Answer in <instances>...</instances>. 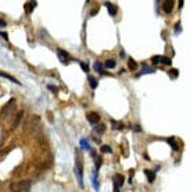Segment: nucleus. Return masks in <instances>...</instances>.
Segmentation results:
<instances>
[{
	"instance_id": "14",
	"label": "nucleus",
	"mask_w": 190,
	"mask_h": 192,
	"mask_svg": "<svg viewBox=\"0 0 190 192\" xmlns=\"http://www.w3.org/2000/svg\"><path fill=\"white\" fill-rule=\"evenodd\" d=\"M167 142H168L169 145L172 146V149H173V150H178V143H176L175 138H168V139H167Z\"/></svg>"
},
{
	"instance_id": "23",
	"label": "nucleus",
	"mask_w": 190,
	"mask_h": 192,
	"mask_svg": "<svg viewBox=\"0 0 190 192\" xmlns=\"http://www.w3.org/2000/svg\"><path fill=\"white\" fill-rule=\"evenodd\" d=\"M93 185H94V189L99 191V185H97V171H94V175H93Z\"/></svg>"
},
{
	"instance_id": "10",
	"label": "nucleus",
	"mask_w": 190,
	"mask_h": 192,
	"mask_svg": "<svg viewBox=\"0 0 190 192\" xmlns=\"http://www.w3.org/2000/svg\"><path fill=\"white\" fill-rule=\"evenodd\" d=\"M24 7H25V11L29 14V13H32L33 8L36 7V2H28V3H25V6H24Z\"/></svg>"
},
{
	"instance_id": "26",
	"label": "nucleus",
	"mask_w": 190,
	"mask_h": 192,
	"mask_svg": "<svg viewBox=\"0 0 190 192\" xmlns=\"http://www.w3.org/2000/svg\"><path fill=\"white\" fill-rule=\"evenodd\" d=\"M101 150H103L104 153H111V148L108 145H103V148H101Z\"/></svg>"
},
{
	"instance_id": "18",
	"label": "nucleus",
	"mask_w": 190,
	"mask_h": 192,
	"mask_svg": "<svg viewBox=\"0 0 190 192\" xmlns=\"http://www.w3.org/2000/svg\"><path fill=\"white\" fill-rule=\"evenodd\" d=\"M89 82H90V87H92V89H96V88H97L96 78H93V77H89Z\"/></svg>"
},
{
	"instance_id": "9",
	"label": "nucleus",
	"mask_w": 190,
	"mask_h": 192,
	"mask_svg": "<svg viewBox=\"0 0 190 192\" xmlns=\"http://www.w3.org/2000/svg\"><path fill=\"white\" fill-rule=\"evenodd\" d=\"M22 116H24V112H18L17 114H15V118H14V123H13V130L14 128H17L18 125H20V121H21Z\"/></svg>"
},
{
	"instance_id": "15",
	"label": "nucleus",
	"mask_w": 190,
	"mask_h": 192,
	"mask_svg": "<svg viewBox=\"0 0 190 192\" xmlns=\"http://www.w3.org/2000/svg\"><path fill=\"white\" fill-rule=\"evenodd\" d=\"M104 65H106L107 68H114V67H115V60H112V58H108V60H106Z\"/></svg>"
},
{
	"instance_id": "13",
	"label": "nucleus",
	"mask_w": 190,
	"mask_h": 192,
	"mask_svg": "<svg viewBox=\"0 0 190 192\" xmlns=\"http://www.w3.org/2000/svg\"><path fill=\"white\" fill-rule=\"evenodd\" d=\"M144 174H146L149 182H153L155 178V171H150V170H144Z\"/></svg>"
},
{
	"instance_id": "5",
	"label": "nucleus",
	"mask_w": 190,
	"mask_h": 192,
	"mask_svg": "<svg viewBox=\"0 0 190 192\" xmlns=\"http://www.w3.org/2000/svg\"><path fill=\"white\" fill-rule=\"evenodd\" d=\"M57 56H58V60H60L61 63H64V64L71 60V57H69L68 53L64 52V50H61V49H58V50H57Z\"/></svg>"
},
{
	"instance_id": "24",
	"label": "nucleus",
	"mask_w": 190,
	"mask_h": 192,
	"mask_svg": "<svg viewBox=\"0 0 190 192\" xmlns=\"http://www.w3.org/2000/svg\"><path fill=\"white\" fill-rule=\"evenodd\" d=\"M111 123H112V125H115L114 128H117V130H122V128H124V125H122L121 123H118V121H114V120H112Z\"/></svg>"
},
{
	"instance_id": "1",
	"label": "nucleus",
	"mask_w": 190,
	"mask_h": 192,
	"mask_svg": "<svg viewBox=\"0 0 190 192\" xmlns=\"http://www.w3.org/2000/svg\"><path fill=\"white\" fill-rule=\"evenodd\" d=\"M32 182L29 180H21V181H15L10 184V191L11 192H28L31 189Z\"/></svg>"
},
{
	"instance_id": "20",
	"label": "nucleus",
	"mask_w": 190,
	"mask_h": 192,
	"mask_svg": "<svg viewBox=\"0 0 190 192\" xmlns=\"http://www.w3.org/2000/svg\"><path fill=\"white\" fill-rule=\"evenodd\" d=\"M128 67H129V70H132V71H135L137 67L136 61H133V60H129V63H128Z\"/></svg>"
},
{
	"instance_id": "7",
	"label": "nucleus",
	"mask_w": 190,
	"mask_h": 192,
	"mask_svg": "<svg viewBox=\"0 0 190 192\" xmlns=\"http://www.w3.org/2000/svg\"><path fill=\"white\" fill-rule=\"evenodd\" d=\"M0 77H3V78H6V80L11 81V82L17 83V85H21V82H18L17 78H14L13 75H10V74H7V73H3V71H0Z\"/></svg>"
},
{
	"instance_id": "21",
	"label": "nucleus",
	"mask_w": 190,
	"mask_h": 192,
	"mask_svg": "<svg viewBox=\"0 0 190 192\" xmlns=\"http://www.w3.org/2000/svg\"><path fill=\"white\" fill-rule=\"evenodd\" d=\"M81 146H82L85 150H87V149H90V145L86 142V139H81Z\"/></svg>"
},
{
	"instance_id": "4",
	"label": "nucleus",
	"mask_w": 190,
	"mask_h": 192,
	"mask_svg": "<svg viewBox=\"0 0 190 192\" xmlns=\"http://www.w3.org/2000/svg\"><path fill=\"white\" fill-rule=\"evenodd\" d=\"M124 185V177L121 174H115L114 175V192H119V188Z\"/></svg>"
},
{
	"instance_id": "30",
	"label": "nucleus",
	"mask_w": 190,
	"mask_h": 192,
	"mask_svg": "<svg viewBox=\"0 0 190 192\" xmlns=\"http://www.w3.org/2000/svg\"><path fill=\"white\" fill-rule=\"evenodd\" d=\"M49 89H50V91H53V92H57V88L51 87V85H49Z\"/></svg>"
},
{
	"instance_id": "19",
	"label": "nucleus",
	"mask_w": 190,
	"mask_h": 192,
	"mask_svg": "<svg viewBox=\"0 0 190 192\" xmlns=\"http://www.w3.org/2000/svg\"><path fill=\"white\" fill-rule=\"evenodd\" d=\"M161 63H164V64H167V65H171V64H172V60H171L169 57L161 56Z\"/></svg>"
},
{
	"instance_id": "3",
	"label": "nucleus",
	"mask_w": 190,
	"mask_h": 192,
	"mask_svg": "<svg viewBox=\"0 0 190 192\" xmlns=\"http://www.w3.org/2000/svg\"><path fill=\"white\" fill-rule=\"evenodd\" d=\"M15 110V99H10V100L4 105V107L2 109V117L7 118L8 116H11V113Z\"/></svg>"
},
{
	"instance_id": "11",
	"label": "nucleus",
	"mask_w": 190,
	"mask_h": 192,
	"mask_svg": "<svg viewBox=\"0 0 190 192\" xmlns=\"http://www.w3.org/2000/svg\"><path fill=\"white\" fill-rule=\"evenodd\" d=\"M106 6H107V8H108V13H110V15H115L117 14V6L115 4H112V3H106Z\"/></svg>"
},
{
	"instance_id": "27",
	"label": "nucleus",
	"mask_w": 190,
	"mask_h": 192,
	"mask_svg": "<svg viewBox=\"0 0 190 192\" xmlns=\"http://www.w3.org/2000/svg\"><path fill=\"white\" fill-rule=\"evenodd\" d=\"M154 64H158V63H161V56H154V57L151 58Z\"/></svg>"
},
{
	"instance_id": "29",
	"label": "nucleus",
	"mask_w": 190,
	"mask_h": 192,
	"mask_svg": "<svg viewBox=\"0 0 190 192\" xmlns=\"http://www.w3.org/2000/svg\"><path fill=\"white\" fill-rule=\"evenodd\" d=\"M0 36H3L4 39H8V35L6 32H0Z\"/></svg>"
},
{
	"instance_id": "12",
	"label": "nucleus",
	"mask_w": 190,
	"mask_h": 192,
	"mask_svg": "<svg viewBox=\"0 0 190 192\" xmlns=\"http://www.w3.org/2000/svg\"><path fill=\"white\" fill-rule=\"evenodd\" d=\"M154 73V68H151V67H149L147 64H143V68H142V73L137 74V77H140L142 74H151Z\"/></svg>"
},
{
	"instance_id": "28",
	"label": "nucleus",
	"mask_w": 190,
	"mask_h": 192,
	"mask_svg": "<svg viewBox=\"0 0 190 192\" xmlns=\"http://www.w3.org/2000/svg\"><path fill=\"white\" fill-rule=\"evenodd\" d=\"M182 29H180V24H176L175 25V33H179Z\"/></svg>"
},
{
	"instance_id": "2",
	"label": "nucleus",
	"mask_w": 190,
	"mask_h": 192,
	"mask_svg": "<svg viewBox=\"0 0 190 192\" xmlns=\"http://www.w3.org/2000/svg\"><path fill=\"white\" fill-rule=\"evenodd\" d=\"M83 166H82V159L81 156L76 153V164H75V174H76V178H78V182L79 185L83 188Z\"/></svg>"
},
{
	"instance_id": "25",
	"label": "nucleus",
	"mask_w": 190,
	"mask_h": 192,
	"mask_svg": "<svg viewBox=\"0 0 190 192\" xmlns=\"http://www.w3.org/2000/svg\"><path fill=\"white\" fill-rule=\"evenodd\" d=\"M79 64H81V67H82V70H83V71H85V73H87V71H89V65H87L86 63L79 61Z\"/></svg>"
},
{
	"instance_id": "16",
	"label": "nucleus",
	"mask_w": 190,
	"mask_h": 192,
	"mask_svg": "<svg viewBox=\"0 0 190 192\" xmlns=\"http://www.w3.org/2000/svg\"><path fill=\"white\" fill-rule=\"evenodd\" d=\"M93 68L96 70L97 73H100V74H106V73H104V71H103V68H101V64H100V63H99V61H96V63H94V64H93Z\"/></svg>"
},
{
	"instance_id": "8",
	"label": "nucleus",
	"mask_w": 190,
	"mask_h": 192,
	"mask_svg": "<svg viewBox=\"0 0 190 192\" xmlns=\"http://www.w3.org/2000/svg\"><path fill=\"white\" fill-rule=\"evenodd\" d=\"M173 6H175V2H172V0L165 2L164 3V11L165 13H171V11L173 10Z\"/></svg>"
},
{
	"instance_id": "31",
	"label": "nucleus",
	"mask_w": 190,
	"mask_h": 192,
	"mask_svg": "<svg viewBox=\"0 0 190 192\" xmlns=\"http://www.w3.org/2000/svg\"><path fill=\"white\" fill-rule=\"evenodd\" d=\"M0 27H6V21L4 20H0Z\"/></svg>"
},
{
	"instance_id": "6",
	"label": "nucleus",
	"mask_w": 190,
	"mask_h": 192,
	"mask_svg": "<svg viewBox=\"0 0 190 192\" xmlns=\"http://www.w3.org/2000/svg\"><path fill=\"white\" fill-rule=\"evenodd\" d=\"M87 121H89L90 124H97L100 121V116H99L97 113H89V114H87Z\"/></svg>"
},
{
	"instance_id": "17",
	"label": "nucleus",
	"mask_w": 190,
	"mask_h": 192,
	"mask_svg": "<svg viewBox=\"0 0 190 192\" xmlns=\"http://www.w3.org/2000/svg\"><path fill=\"white\" fill-rule=\"evenodd\" d=\"M94 131H96L97 134H103L104 131H106V125H104V124H100V125H97V127L94 128Z\"/></svg>"
},
{
	"instance_id": "22",
	"label": "nucleus",
	"mask_w": 190,
	"mask_h": 192,
	"mask_svg": "<svg viewBox=\"0 0 190 192\" xmlns=\"http://www.w3.org/2000/svg\"><path fill=\"white\" fill-rule=\"evenodd\" d=\"M169 74H171V78H176V77L179 75V71H178V70H175V68H172L171 70V71H169Z\"/></svg>"
}]
</instances>
